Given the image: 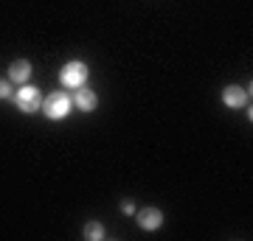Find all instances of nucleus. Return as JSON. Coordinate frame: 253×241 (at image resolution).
Returning a JSON list of instances; mask_svg holds the SVG:
<instances>
[{
    "instance_id": "obj_1",
    "label": "nucleus",
    "mask_w": 253,
    "mask_h": 241,
    "mask_svg": "<svg viewBox=\"0 0 253 241\" xmlns=\"http://www.w3.org/2000/svg\"><path fill=\"white\" fill-rule=\"evenodd\" d=\"M40 109H42L45 118H51V121H62V118H68V112L73 109V99L68 93H54V96H48V99L42 101Z\"/></svg>"
},
{
    "instance_id": "obj_2",
    "label": "nucleus",
    "mask_w": 253,
    "mask_h": 241,
    "mask_svg": "<svg viewBox=\"0 0 253 241\" xmlns=\"http://www.w3.org/2000/svg\"><path fill=\"white\" fill-rule=\"evenodd\" d=\"M14 104H17L20 112L31 115V112H40V107H42V96H40V90L31 87V84H20V90L14 93Z\"/></svg>"
},
{
    "instance_id": "obj_3",
    "label": "nucleus",
    "mask_w": 253,
    "mask_h": 241,
    "mask_svg": "<svg viewBox=\"0 0 253 241\" xmlns=\"http://www.w3.org/2000/svg\"><path fill=\"white\" fill-rule=\"evenodd\" d=\"M59 81H62V87H71V90L84 87V81H87V65L84 62H68L62 70H59Z\"/></svg>"
},
{
    "instance_id": "obj_4",
    "label": "nucleus",
    "mask_w": 253,
    "mask_h": 241,
    "mask_svg": "<svg viewBox=\"0 0 253 241\" xmlns=\"http://www.w3.org/2000/svg\"><path fill=\"white\" fill-rule=\"evenodd\" d=\"M248 96H251V90L236 87V84L222 90V101H225V107H234V109L245 107V104H248Z\"/></svg>"
},
{
    "instance_id": "obj_5",
    "label": "nucleus",
    "mask_w": 253,
    "mask_h": 241,
    "mask_svg": "<svg viewBox=\"0 0 253 241\" xmlns=\"http://www.w3.org/2000/svg\"><path fill=\"white\" fill-rule=\"evenodd\" d=\"M138 224L144 230H158L163 224V213L158 207H144V210H138Z\"/></svg>"
},
{
    "instance_id": "obj_6",
    "label": "nucleus",
    "mask_w": 253,
    "mask_h": 241,
    "mask_svg": "<svg viewBox=\"0 0 253 241\" xmlns=\"http://www.w3.org/2000/svg\"><path fill=\"white\" fill-rule=\"evenodd\" d=\"M73 104L82 109V112H93V109L99 107V99H96V93L87 87H79L76 90V96H73Z\"/></svg>"
},
{
    "instance_id": "obj_7",
    "label": "nucleus",
    "mask_w": 253,
    "mask_h": 241,
    "mask_svg": "<svg viewBox=\"0 0 253 241\" xmlns=\"http://www.w3.org/2000/svg\"><path fill=\"white\" fill-rule=\"evenodd\" d=\"M28 76H31V62H28V59H17V62H11L9 79L14 81V84H26Z\"/></svg>"
},
{
    "instance_id": "obj_8",
    "label": "nucleus",
    "mask_w": 253,
    "mask_h": 241,
    "mask_svg": "<svg viewBox=\"0 0 253 241\" xmlns=\"http://www.w3.org/2000/svg\"><path fill=\"white\" fill-rule=\"evenodd\" d=\"M84 239L87 241H101L104 239V224L101 222H87L84 224Z\"/></svg>"
},
{
    "instance_id": "obj_9",
    "label": "nucleus",
    "mask_w": 253,
    "mask_h": 241,
    "mask_svg": "<svg viewBox=\"0 0 253 241\" xmlns=\"http://www.w3.org/2000/svg\"><path fill=\"white\" fill-rule=\"evenodd\" d=\"M121 213L135 216V202H132V199H124V202H121Z\"/></svg>"
},
{
    "instance_id": "obj_10",
    "label": "nucleus",
    "mask_w": 253,
    "mask_h": 241,
    "mask_svg": "<svg viewBox=\"0 0 253 241\" xmlns=\"http://www.w3.org/2000/svg\"><path fill=\"white\" fill-rule=\"evenodd\" d=\"M9 96H11L9 81H3V79H0V99H9Z\"/></svg>"
}]
</instances>
